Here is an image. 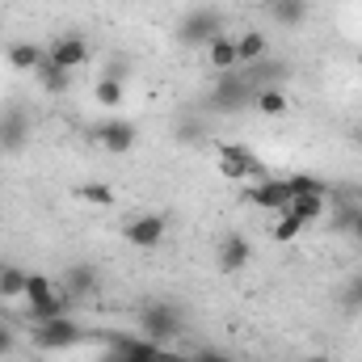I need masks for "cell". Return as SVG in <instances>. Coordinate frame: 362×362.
<instances>
[{
	"mask_svg": "<svg viewBox=\"0 0 362 362\" xmlns=\"http://www.w3.org/2000/svg\"><path fill=\"white\" fill-rule=\"evenodd\" d=\"M253 97H257V85L245 81L240 68H236V72H215V85H211V105H215V114H240V110L253 105Z\"/></svg>",
	"mask_w": 362,
	"mask_h": 362,
	"instance_id": "cell-1",
	"label": "cell"
},
{
	"mask_svg": "<svg viewBox=\"0 0 362 362\" xmlns=\"http://www.w3.org/2000/svg\"><path fill=\"white\" fill-rule=\"evenodd\" d=\"M25 308H30V320L42 325L51 316H64L68 312V295L47 278V274H30L25 278Z\"/></svg>",
	"mask_w": 362,
	"mask_h": 362,
	"instance_id": "cell-2",
	"label": "cell"
},
{
	"mask_svg": "<svg viewBox=\"0 0 362 362\" xmlns=\"http://www.w3.org/2000/svg\"><path fill=\"white\" fill-rule=\"evenodd\" d=\"M223 34V13L219 8H189V13H181L177 21V42L181 47H202L206 51V42L211 38H219Z\"/></svg>",
	"mask_w": 362,
	"mask_h": 362,
	"instance_id": "cell-3",
	"label": "cell"
},
{
	"mask_svg": "<svg viewBox=\"0 0 362 362\" xmlns=\"http://www.w3.org/2000/svg\"><path fill=\"white\" fill-rule=\"evenodd\" d=\"M215 169H219V177L223 181H257V177H266L262 160H257L245 144H219V152H215Z\"/></svg>",
	"mask_w": 362,
	"mask_h": 362,
	"instance_id": "cell-4",
	"label": "cell"
},
{
	"mask_svg": "<svg viewBox=\"0 0 362 362\" xmlns=\"http://www.w3.org/2000/svg\"><path fill=\"white\" fill-rule=\"evenodd\" d=\"M85 337H89L85 325L72 320L68 312H64V316H51V320H42V325L34 329V346H38V350H72V346H81Z\"/></svg>",
	"mask_w": 362,
	"mask_h": 362,
	"instance_id": "cell-5",
	"label": "cell"
},
{
	"mask_svg": "<svg viewBox=\"0 0 362 362\" xmlns=\"http://www.w3.org/2000/svg\"><path fill=\"white\" fill-rule=\"evenodd\" d=\"M177 333H181L177 308H169V303H148V308H144V316H139V337H148V341H156V346H169Z\"/></svg>",
	"mask_w": 362,
	"mask_h": 362,
	"instance_id": "cell-6",
	"label": "cell"
},
{
	"mask_svg": "<svg viewBox=\"0 0 362 362\" xmlns=\"http://www.w3.org/2000/svg\"><path fill=\"white\" fill-rule=\"evenodd\" d=\"M89 139L101 148V152H114V156H127L131 148H135V139H139V131L127 122V118H105V122H97L89 131Z\"/></svg>",
	"mask_w": 362,
	"mask_h": 362,
	"instance_id": "cell-7",
	"label": "cell"
},
{
	"mask_svg": "<svg viewBox=\"0 0 362 362\" xmlns=\"http://www.w3.org/2000/svg\"><path fill=\"white\" fill-rule=\"evenodd\" d=\"M245 202L257 206V211L282 215V211L291 206V185H286V177H257L249 189H245Z\"/></svg>",
	"mask_w": 362,
	"mask_h": 362,
	"instance_id": "cell-8",
	"label": "cell"
},
{
	"mask_svg": "<svg viewBox=\"0 0 362 362\" xmlns=\"http://www.w3.org/2000/svg\"><path fill=\"white\" fill-rule=\"evenodd\" d=\"M122 240L131 245V249H160V240H165V215H131L127 223H122Z\"/></svg>",
	"mask_w": 362,
	"mask_h": 362,
	"instance_id": "cell-9",
	"label": "cell"
},
{
	"mask_svg": "<svg viewBox=\"0 0 362 362\" xmlns=\"http://www.w3.org/2000/svg\"><path fill=\"white\" fill-rule=\"evenodd\" d=\"M47 59L59 64L64 72H81V68L89 64V42H85L81 34H59V38L47 47Z\"/></svg>",
	"mask_w": 362,
	"mask_h": 362,
	"instance_id": "cell-10",
	"label": "cell"
},
{
	"mask_svg": "<svg viewBox=\"0 0 362 362\" xmlns=\"http://www.w3.org/2000/svg\"><path fill=\"white\" fill-rule=\"evenodd\" d=\"M249 257H253V245H249V236H240V232H228V236L215 245V262H219L223 274H240L249 266Z\"/></svg>",
	"mask_w": 362,
	"mask_h": 362,
	"instance_id": "cell-11",
	"label": "cell"
},
{
	"mask_svg": "<svg viewBox=\"0 0 362 362\" xmlns=\"http://www.w3.org/2000/svg\"><path fill=\"white\" fill-rule=\"evenodd\" d=\"M30 144V118L25 110H4L0 114V152H21Z\"/></svg>",
	"mask_w": 362,
	"mask_h": 362,
	"instance_id": "cell-12",
	"label": "cell"
},
{
	"mask_svg": "<svg viewBox=\"0 0 362 362\" xmlns=\"http://www.w3.org/2000/svg\"><path fill=\"white\" fill-rule=\"evenodd\" d=\"M245 72V81H253L257 89H282V81H286V64L282 59H257V64H249V68H240Z\"/></svg>",
	"mask_w": 362,
	"mask_h": 362,
	"instance_id": "cell-13",
	"label": "cell"
},
{
	"mask_svg": "<svg viewBox=\"0 0 362 362\" xmlns=\"http://www.w3.org/2000/svg\"><path fill=\"white\" fill-rule=\"evenodd\" d=\"M206 64H211L215 72H236V68H240V59H236V38H232V34L211 38V42H206Z\"/></svg>",
	"mask_w": 362,
	"mask_h": 362,
	"instance_id": "cell-14",
	"label": "cell"
},
{
	"mask_svg": "<svg viewBox=\"0 0 362 362\" xmlns=\"http://www.w3.org/2000/svg\"><path fill=\"white\" fill-rule=\"evenodd\" d=\"M270 55V38L262 34V30H245L240 38H236V59H240V68H249V64H257V59H266Z\"/></svg>",
	"mask_w": 362,
	"mask_h": 362,
	"instance_id": "cell-15",
	"label": "cell"
},
{
	"mask_svg": "<svg viewBox=\"0 0 362 362\" xmlns=\"http://www.w3.org/2000/svg\"><path fill=\"white\" fill-rule=\"evenodd\" d=\"M266 13H270L278 25L295 30V25L308 21V0H266Z\"/></svg>",
	"mask_w": 362,
	"mask_h": 362,
	"instance_id": "cell-16",
	"label": "cell"
},
{
	"mask_svg": "<svg viewBox=\"0 0 362 362\" xmlns=\"http://www.w3.org/2000/svg\"><path fill=\"white\" fill-rule=\"evenodd\" d=\"M295 219H303V223H320L325 215H329V194H303V198H291V206H286Z\"/></svg>",
	"mask_w": 362,
	"mask_h": 362,
	"instance_id": "cell-17",
	"label": "cell"
},
{
	"mask_svg": "<svg viewBox=\"0 0 362 362\" xmlns=\"http://www.w3.org/2000/svg\"><path fill=\"white\" fill-rule=\"evenodd\" d=\"M34 76H38V85H42L47 93H68V89H72V72H64V68H59V64H51L47 55H42V64L34 68Z\"/></svg>",
	"mask_w": 362,
	"mask_h": 362,
	"instance_id": "cell-18",
	"label": "cell"
},
{
	"mask_svg": "<svg viewBox=\"0 0 362 362\" xmlns=\"http://www.w3.org/2000/svg\"><path fill=\"white\" fill-rule=\"evenodd\" d=\"M93 291H97V274L89 266H72V270L64 274V295L68 299H85Z\"/></svg>",
	"mask_w": 362,
	"mask_h": 362,
	"instance_id": "cell-19",
	"label": "cell"
},
{
	"mask_svg": "<svg viewBox=\"0 0 362 362\" xmlns=\"http://www.w3.org/2000/svg\"><path fill=\"white\" fill-rule=\"evenodd\" d=\"M42 55H47V51H42L38 42H13V47H8V68H13V72H34V68L42 64Z\"/></svg>",
	"mask_w": 362,
	"mask_h": 362,
	"instance_id": "cell-20",
	"label": "cell"
},
{
	"mask_svg": "<svg viewBox=\"0 0 362 362\" xmlns=\"http://www.w3.org/2000/svg\"><path fill=\"white\" fill-rule=\"evenodd\" d=\"M122 97H127V89H122V81H118V76H101V81L93 85V101H97L101 110H110V114L122 105Z\"/></svg>",
	"mask_w": 362,
	"mask_h": 362,
	"instance_id": "cell-21",
	"label": "cell"
},
{
	"mask_svg": "<svg viewBox=\"0 0 362 362\" xmlns=\"http://www.w3.org/2000/svg\"><path fill=\"white\" fill-rule=\"evenodd\" d=\"M76 198L89 202V206H101V211L114 206V189H110L105 181H81V185H76Z\"/></svg>",
	"mask_w": 362,
	"mask_h": 362,
	"instance_id": "cell-22",
	"label": "cell"
},
{
	"mask_svg": "<svg viewBox=\"0 0 362 362\" xmlns=\"http://www.w3.org/2000/svg\"><path fill=\"white\" fill-rule=\"evenodd\" d=\"M25 278H30L25 270H17V266H4V270H0V299H4V303H13V299H25Z\"/></svg>",
	"mask_w": 362,
	"mask_h": 362,
	"instance_id": "cell-23",
	"label": "cell"
},
{
	"mask_svg": "<svg viewBox=\"0 0 362 362\" xmlns=\"http://www.w3.org/2000/svg\"><path fill=\"white\" fill-rule=\"evenodd\" d=\"M253 110H257V114H266V118H282V114H286V93H282V89H257Z\"/></svg>",
	"mask_w": 362,
	"mask_h": 362,
	"instance_id": "cell-24",
	"label": "cell"
},
{
	"mask_svg": "<svg viewBox=\"0 0 362 362\" xmlns=\"http://www.w3.org/2000/svg\"><path fill=\"white\" fill-rule=\"evenodd\" d=\"M303 228H308V223H303V219H295V215H291V211H282V215H278V219H274L270 236H274V240H278V245H291V240H299V232H303Z\"/></svg>",
	"mask_w": 362,
	"mask_h": 362,
	"instance_id": "cell-25",
	"label": "cell"
},
{
	"mask_svg": "<svg viewBox=\"0 0 362 362\" xmlns=\"http://www.w3.org/2000/svg\"><path fill=\"white\" fill-rule=\"evenodd\" d=\"M286 185H291V198H303V194H329V185L316 181L312 173H295V177H286Z\"/></svg>",
	"mask_w": 362,
	"mask_h": 362,
	"instance_id": "cell-26",
	"label": "cell"
},
{
	"mask_svg": "<svg viewBox=\"0 0 362 362\" xmlns=\"http://www.w3.org/2000/svg\"><path fill=\"white\" fill-rule=\"evenodd\" d=\"M341 232H350L362 245V206H346V219H341Z\"/></svg>",
	"mask_w": 362,
	"mask_h": 362,
	"instance_id": "cell-27",
	"label": "cell"
},
{
	"mask_svg": "<svg viewBox=\"0 0 362 362\" xmlns=\"http://www.w3.org/2000/svg\"><path fill=\"white\" fill-rule=\"evenodd\" d=\"M156 362H194V358H185V354H177V350H165V346H160Z\"/></svg>",
	"mask_w": 362,
	"mask_h": 362,
	"instance_id": "cell-28",
	"label": "cell"
},
{
	"mask_svg": "<svg viewBox=\"0 0 362 362\" xmlns=\"http://www.w3.org/2000/svg\"><path fill=\"white\" fill-rule=\"evenodd\" d=\"M8 350H13V333H8V329H4V325H0V358H4V354H8Z\"/></svg>",
	"mask_w": 362,
	"mask_h": 362,
	"instance_id": "cell-29",
	"label": "cell"
},
{
	"mask_svg": "<svg viewBox=\"0 0 362 362\" xmlns=\"http://www.w3.org/2000/svg\"><path fill=\"white\" fill-rule=\"evenodd\" d=\"M303 362H333V358H329V354H308Z\"/></svg>",
	"mask_w": 362,
	"mask_h": 362,
	"instance_id": "cell-30",
	"label": "cell"
},
{
	"mask_svg": "<svg viewBox=\"0 0 362 362\" xmlns=\"http://www.w3.org/2000/svg\"><path fill=\"white\" fill-rule=\"evenodd\" d=\"M240 4H257V0H240Z\"/></svg>",
	"mask_w": 362,
	"mask_h": 362,
	"instance_id": "cell-31",
	"label": "cell"
},
{
	"mask_svg": "<svg viewBox=\"0 0 362 362\" xmlns=\"http://www.w3.org/2000/svg\"><path fill=\"white\" fill-rule=\"evenodd\" d=\"M0 270H4V262H0Z\"/></svg>",
	"mask_w": 362,
	"mask_h": 362,
	"instance_id": "cell-32",
	"label": "cell"
},
{
	"mask_svg": "<svg viewBox=\"0 0 362 362\" xmlns=\"http://www.w3.org/2000/svg\"><path fill=\"white\" fill-rule=\"evenodd\" d=\"M358 139H362V131H358Z\"/></svg>",
	"mask_w": 362,
	"mask_h": 362,
	"instance_id": "cell-33",
	"label": "cell"
}]
</instances>
